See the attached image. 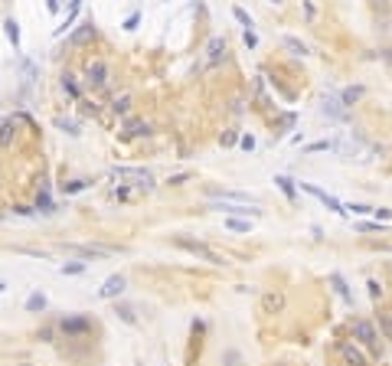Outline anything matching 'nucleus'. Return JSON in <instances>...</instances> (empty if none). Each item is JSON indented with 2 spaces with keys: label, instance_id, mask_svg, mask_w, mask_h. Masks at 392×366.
<instances>
[{
  "label": "nucleus",
  "instance_id": "16",
  "mask_svg": "<svg viewBox=\"0 0 392 366\" xmlns=\"http://www.w3.org/2000/svg\"><path fill=\"white\" fill-rule=\"evenodd\" d=\"M274 183H278V190H281L288 200H294V180H288V177H274Z\"/></svg>",
  "mask_w": 392,
  "mask_h": 366
},
{
  "label": "nucleus",
  "instance_id": "26",
  "mask_svg": "<svg viewBox=\"0 0 392 366\" xmlns=\"http://www.w3.org/2000/svg\"><path fill=\"white\" fill-rule=\"evenodd\" d=\"M347 213H356V216H370L372 209H370V206H359V203H350V206H347Z\"/></svg>",
  "mask_w": 392,
  "mask_h": 366
},
{
  "label": "nucleus",
  "instance_id": "42",
  "mask_svg": "<svg viewBox=\"0 0 392 366\" xmlns=\"http://www.w3.org/2000/svg\"><path fill=\"white\" fill-rule=\"evenodd\" d=\"M274 3H278V0H274Z\"/></svg>",
  "mask_w": 392,
  "mask_h": 366
},
{
  "label": "nucleus",
  "instance_id": "17",
  "mask_svg": "<svg viewBox=\"0 0 392 366\" xmlns=\"http://www.w3.org/2000/svg\"><path fill=\"white\" fill-rule=\"evenodd\" d=\"M226 226L232 229V232H252V223H249V219H226Z\"/></svg>",
  "mask_w": 392,
  "mask_h": 366
},
{
  "label": "nucleus",
  "instance_id": "36",
  "mask_svg": "<svg viewBox=\"0 0 392 366\" xmlns=\"http://www.w3.org/2000/svg\"><path fill=\"white\" fill-rule=\"evenodd\" d=\"M359 232H372V229H379V223H359Z\"/></svg>",
  "mask_w": 392,
  "mask_h": 366
},
{
  "label": "nucleus",
  "instance_id": "40",
  "mask_svg": "<svg viewBox=\"0 0 392 366\" xmlns=\"http://www.w3.org/2000/svg\"><path fill=\"white\" fill-rule=\"evenodd\" d=\"M255 43H258V40H255V33L245 30V46H255Z\"/></svg>",
  "mask_w": 392,
  "mask_h": 366
},
{
  "label": "nucleus",
  "instance_id": "20",
  "mask_svg": "<svg viewBox=\"0 0 392 366\" xmlns=\"http://www.w3.org/2000/svg\"><path fill=\"white\" fill-rule=\"evenodd\" d=\"M92 33H95V30H92V23H82V30H78L76 36H72V43H76V46H78V43H85Z\"/></svg>",
  "mask_w": 392,
  "mask_h": 366
},
{
  "label": "nucleus",
  "instance_id": "6",
  "mask_svg": "<svg viewBox=\"0 0 392 366\" xmlns=\"http://www.w3.org/2000/svg\"><path fill=\"white\" fill-rule=\"evenodd\" d=\"M180 245L183 248H190L193 255H199V259H206V262H213V265H222V259H219L213 248H206V245H199V242H190V239H180Z\"/></svg>",
  "mask_w": 392,
  "mask_h": 366
},
{
  "label": "nucleus",
  "instance_id": "12",
  "mask_svg": "<svg viewBox=\"0 0 392 366\" xmlns=\"http://www.w3.org/2000/svg\"><path fill=\"white\" fill-rule=\"evenodd\" d=\"M26 311H46V294H39V291H36V294H30V298H26Z\"/></svg>",
  "mask_w": 392,
  "mask_h": 366
},
{
  "label": "nucleus",
  "instance_id": "13",
  "mask_svg": "<svg viewBox=\"0 0 392 366\" xmlns=\"http://www.w3.org/2000/svg\"><path fill=\"white\" fill-rule=\"evenodd\" d=\"M330 285L337 288V294L343 298V301H353V294H350V288H347V281L340 278V275H330Z\"/></svg>",
  "mask_w": 392,
  "mask_h": 366
},
{
  "label": "nucleus",
  "instance_id": "30",
  "mask_svg": "<svg viewBox=\"0 0 392 366\" xmlns=\"http://www.w3.org/2000/svg\"><path fill=\"white\" fill-rule=\"evenodd\" d=\"M88 183L85 180H76V183H69V186H65V193H78V190H85Z\"/></svg>",
  "mask_w": 392,
  "mask_h": 366
},
{
  "label": "nucleus",
  "instance_id": "18",
  "mask_svg": "<svg viewBox=\"0 0 392 366\" xmlns=\"http://www.w3.org/2000/svg\"><path fill=\"white\" fill-rule=\"evenodd\" d=\"M62 88L69 92V98H78V82H76V76H62Z\"/></svg>",
  "mask_w": 392,
  "mask_h": 366
},
{
  "label": "nucleus",
  "instance_id": "27",
  "mask_svg": "<svg viewBox=\"0 0 392 366\" xmlns=\"http://www.w3.org/2000/svg\"><path fill=\"white\" fill-rule=\"evenodd\" d=\"M379 324H382V330H386V337L392 340V317H386V314H379Z\"/></svg>",
  "mask_w": 392,
  "mask_h": 366
},
{
  "label": "nucleus",
  "instance_id": "11",
  "mask_svg": "<svg viewBox=\"0 0 392 366\" xmlns=\"http://www.w3.org/2000/svg\"><path fill=\"white\" fill-rule=\"evenodd\" d=\"M363 95H366V88H363V85H356V88H343V92H340V102L350 108V105H356Z\"/></svg>",
  "mask_w": 392,
  "mask_h": 366
},
{
  "label": "nucleus",
  "instance_id": "39",
  "mask_svg": "<svg viewBox=\"0 0 392 366\" xmlns=\"http://www.w3.org/2000/svg\"><path fill=\"white\" fill-rule=\"evenodd\" d=\"M242 147H245V151H252V147H255V138H252V134H245V138H242Z\"/></svg>",
  "mask_w": 392,
  "mask_h": 366
},
{
  "label": "nucleus",
  "instance_id": "15",
  "mask_svg": "<svg viewBox=\"0 0 392 366\" xmlns=\"http://www.w3.org/2000/svg\"><path fill=\"white\" fill-rule=\"evenodd\" d=\"M261 304H265V311H268V314H274L284 304V298H281V294H265V301H261Z\"/></svg>",
  "mask_w": 392,
  "mask_h": 366
},
{
  "label": "nucleus",
  "instance_id": "28",
  "mask_svg": "<svg viewBox=\"0 0 392 366\" xmlns=\"http://www.w3.org/2000/svg\"><path fill=\"white\" fill-rule=\"evenodd\" d=\"M10 131H13V124L7 121V124L0 128V144H10Z\"/></svg>",
  "mask_w": 392,
  "mask_h": 366
},
{
  "label": "nucleus",
  "instance_id": "33",
  "mask_svg": "<svg viewBox=\"0 0 392 366\" xmlns=\"http://www.w3.org/2000/svg\"><path fill=\"white\" fill-rule=\"evenodd\" d=\"M56 124H59V128H62V131H69V134H78V128H76V124H72V121H56Z\"/></svg>",
  "mask_w": 392,
  "mask_h": 366
},
{
  "label": "nucleus",
  "instance_id": "9",
  "mask_svg": "<svg viewBox=\"0 0 392 366\" xmlns=\"http://www.w3.org/2000/svg\"><path fill=\"white\" fill-rule=\"evenodd\" d=\"M340 353H343V360H347L350 366H370V363H366V356L359 353L353 344H343V346H340Z\"/></svg>",
  "mask_w": 392,
  "mask_h": 366
},
{
  "label": "nucleus",
  "instance_id": "34",
  "mask_svg": "<svg viewBox=\"0 0 392 366\" xmlns=\"http://www.w3.org/2000/svg\"><path fill=\"white\" fill-rule=\"evenodd\" d=\"M304 13H307V20H314V17H317V7H314V3H311V0H307V3H304Z\"/></svg>",
  "mask_w": 392,
  "mask_h": 366
},
{
  "label": "nucleus",
  "instance_id": "23",
  "mask_svg": "<svg viewBox=\"0 0 392 366\" xmlns=\"http://www.w3.org/2000/svg\"><path fill=\"white\" fill-rule=\"evenodd\" d=\"M333 147H337V141H317V144H311L307 151L317 154V151H333Z\"/></svg>",
  "mask_w": 392,
  "mask_h": 366
},
{
  "label": "nucleus",
  "instance_id": "8",
  "mask_svg": "<svg viewBox=\"0 0 392 366\" xmlns=\"http://www.w3.org/2000/svg\"><path fill=\"white\" fill-rule=\"evenodd\" d=\"M324 115H327V118H337V121H343V118H347V105L340 102V95L324 98Z\"/></svg>",
  "mask_w": 392,
  "mask_h": 366
},
{
  "label": "nucleus",
  "instance_id": "10",
  "mask_svg": "<svg viewBox=\"0 0 392 366\" xmlns=\"http://www.w3.org/2000/svg\"><path fill=\"white\" fill-rule=\"evenodd\" d=\"M206 53H209L206 56V65H216L219 59H226V43H222V40H213Z\"/></svg>",
  "mask_w": 392,
  "mask_h": 366
},
{
  "label": "nucleus",
  "instance_id": "5",
  "mask_svg": "<svg viewBox=\"0 0 392 366\" xmlns=\"http://www.w3.org/2000/svg\"><path fill=\"white\" fill-rule=\"evenodd\" d=\"M121 291H124V275H111L105 285H101V291H98V298H105V301H111V298H118Z\"/></svg>",
  "mask_w": 392,
  "mask_h": 366
},
{
  "label": "nucleus",
  "instance_id": "1",
  "mask_svg": "<svg viewBox=\"0 0 392 366\" xmlns=\"http://www.w3.org/2000/svg\"><path fill=\"white\" fill-rule=\"evenodd\" d=\"M115 180H131L134 186H144V190H154V173L151 170H141V167H118V170L111 173Z\"/></svg>",
  "mask_w": 392,
  "mask_h": 366
},
{
  "label": "nucleus",
  "instance_id": "41",
  "mask_svg": "<svg viewBox=\"0 0 392 366\" xmlns=\"http://www.w3.org/2000/svg\"><path fill=\"white\" fill-rule=\"evenodd\" d=\"M3 291H7V281H0V294H3Z\"/></svg>",
  "mask_w": 392,
  "mask_h": 366
},
{
  "label": "nucleus",
  "instance_id": "4",
  "mask_svg": "<svg viewBox=\"0 0 392 366\" xmlns=\"http://www.w3.org/2000/svg\"><path fill=\"white\" fill-rule=\"evenodd\" d=\"M85 82H88V85H95V88L108 85V65L101 62V59H92L88 69H85Z\"/></svg>",
  "mask_w": 392,
  "mask_h": 366
},
{
  "label": "nucleus",
  "instance_id": "38",
  "mask_svg": "<svg viewBox=\"0 0 392 366\" xmlns=\"http://www.w3.org/2000/svg\"><path fill=\"white\" fill-rule=\"evenodd\" d=\"M222 144H226V147H229V144H235V131H226V134H222Z\"/></svg>",
  "mask_w": 392,
  "mask_h": 366
},
{
  "label": "nucleus",
  "instance_id": "35",
  "mask_svg": "<svg viewBox=\"0 0 392 366\" xmlns=\"http://www.w3.org/2000/svg\"><path fill=\"white\" fill-rule=\"evenodd\" d=\"M190 180V173H176V177H170V183H174V186H180V183H186Z\"/></svg>",
  "mask_w": 392,
  "mask_h": 366
},
{
  "label": "nucleus",
  "instance_id": "32",
  "mask_svg": "<svg viewBox=\"0 0 392 366\" xmlns=\"http://www.w3.org/2000/svg\"><path fill=\"white\" fill-rule=\"evenodd\" d=\"M62 327H65V330H85L88 324L85 321H72V324H62Z\"/></svg>",
  "mask_w": 392,
  "mask_h": 366
},
{
  "label": "nucleus",
  "instance_id": "22",
  "mask_svg": "<svg viewBox=\"0 0 392 366\" xmlns=\"http://www.w3.org/2000/svg\"><path fill=\"white\" fill-rule=\"evenodd\" d=\"M147 131H151L147 121H131V124H128V134H147Z\"/></svg>",
  "mask_w": 392,
  "mask_h": 366
},
{
  "label": "nucleus",
  "instance_id": "21",
  "mask_svg": "<svg viewBox=\"0 0 392 366\" xmlns=\"http://www.w3.org/2000/svg\"><path fill=\"white\" fill-rule=\"evenodd\" d=\"M284 46H288L291 53H297V56H304V53H307V46H304V43H297L294 36H284Z\"/></svg>",
  "mask_w": 392,
  "mask_h": 366
},
{
  "label": "nucleus",
  "instance_id": "29",
  "mask_svg": "<svg viewBox=\"0 0 392 366\" xmlns=\"http://www.w3.org/2000/svg\"><path fill=\"white\" fill-rule=\"evenodd\" d=\"M118 314H121L124 324H134V311H131V307H118Z\"/></svg>",
  "mask_w": 392,
  "mask_h": 366
},
{
  "label": "nucleus",
  "instance_id": "37",
  "mask_svg": "<svg viewBox=\"0 0 392 366\" xmlns=\"http://www.w3.org/2000/svg\"><path fill=\"white\" fill-rule=\"evenodd\" d=\"M137 20H141V17H137V13H131L128 23H124V30H134V26H137Z\"/></svg>",
  "mask_w": 392,
  "mask_h": 366
},
{
  "label": "nucleus",
  "instance_id": "24",
  "mask_svg": "<svg viewBox=\"0 0 392 366\" xmlns=\"http://www.w3.org/2000/svg\"><path fill=\"white\" fill-rule=\"evenodd\" d=\"M232 13H235V20H239L242 26H245V30H252V17H249V13H245V10H242V7H235V10H232Z\"/></svg>",
  "mask_w": 392,
  "mask_h": 366
},
{
  "label": "nucleus",
  "instance_id": "19",
  "mask_svg": "<svg viewBox=\"0 0 392 366\" xmlns=\"http://www.w3.org/2000/svg\"><path fill=\"white\" fill-rule=\"evenodd\" d=\"M85 271V262H65L62 265V275H82Z\"/></svg>",
  "mask_w": 392,
  "mask_h": 366
},
{
  "label": "nucleus",
  "instance_id": "3",
  "mask_svg": "<svg viewBox=\"0 0 392 366\" xmlns=\"http://www.w3.org/2000/svg\"><path fill=\"white\" fill-rule=\"evenodd\" d=\"M301 190H304V193H311V196H317V200H320V203L327 206V209H330V213H347V206L340 203L337 196H330V193H324V190H320V186H314V183H301Z\"/></svg>",
  "mask_w": 392,
  "mask_h": 366
},
{
  "label": "nucleus",
  "instance_id": "7",
  "mask_svg": "<svg viewBox=\"0 0 392 366\" xmlns=\"http://www.w3.org/2000/svg\"><path fill=\"white\" fill-rule=\"evenodd\" d=\"M69 252L92 255V259H108V255H115V248H108V245H69Z\"/></svg>",
  "mask_w": 392,
  "mask_h": 366
},
{
  "label": "nucleus",
  "instance_id": "25",
  "mask_svg": "<svg viewBox=\"0 0 392 366\" xmlns=\"http://www.w3.org/2000/svg\"><path fill=\"white\" fill-rule=\"evenodd\" d=\"M128 108H131V95H121V98H115V111H121V115H124Z\"/></svg>",
  "mask_w": 392,
  "mask_h": 366
},
{
  "label": "nucleus",
  "instance_id": "14",
  "mask_svg": "<svg viewBox=\"0 0 392 366\" xmlns=\"http://www.w3.org/2000/svg\"><path fill=\"white\" fill-rule=\"evenodd\" d=\"M3 30H7V40H10L13 46H20V26H17V20H7Z\"/></svg>",
  "mask_w": 392,
  "mask_h": 366
},
{
  "label": "nucleus",
  "instance_id": "2",
  "mask_svg": "<svg viewBox=\"0 0 392 366\" xmlns=\"http://www.w3.org/2000/svg\"><path fill=\"white\" fill-rule=\"evenodd\" d=\"M350 330H353V337H356L363 346H370V350H379V334H376V327H372L370 321L356 317V321L350 324Z\"/></svg>",
  "mask_w": 392,
  "mask_h": 366
},
{
  "label": "nucleus",
  "instance_id": "31",
  "mask_svg": "<svg viewBox=\"0 0 392 366\" xmlns=\"http://www.w3.org/2000/svg\"><path fill=\"white\" fill-rule=\"evenodd\" d=\"M366 288H370V298H382V288H379V281H370Z\"/></svg>",
  "mask_w": 392,
  "mask_h": 366
}]
</instances>
